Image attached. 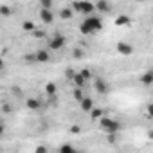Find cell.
Listing matches in <instances>:
<instances>
[{"label":"cell","instance_id":"25","mask_svg":"<svg viewBox=\"0 0 153 153\" xmlns=\"http://www.w3.org/2000/svg\"><path fill=\"white\" fill-rule=\"evenodd\" d=\"M33 33H34V36H36V38H45V33H43L42 29H36V27H34V31H33Z\"/></svg>","mask_w":153,"mask_h":153},{"label":"cell","instance_id":"13","mask_svg":"<svg viewBox=\"0 0 153 153\" xmlns=\"http://www.w3.org/2000/svg\"><path fill=\"white\" fill-rule=\"evenodd\" d=\"M144 87H151L153 85V72L151 70H148V72H144L142 76H140V79H139Z\"/></svg>","mask_w":153,"mask_h":153},{"label":"cell","instance_id":"16","mask_svg":"<svg viewBox=\"0 0 153 153\" xmlns=\"http://www.w3.org/2000/svg\"><path fill=\"white\" fill-rule=\"evenodd\" d=\"M59 16H61L63 20H70V18L74 16V9H72V7H63V9L59 11Z\"/></svg>","mask_w":153,"mask_h":153},{"label":"cell","instance_id":"26","mask_svg":"<svg viewBox=\"0 0 153 153\" xmlns=\"http://www.w3.org/2000/svg\"><path fill=\"white\" fill-rule=\"evenodd\" d=\"M2 112H4V114H11V112H13V106L6 103V105H2Z\"/></svg>","mask_w":153,"mask_h":153},{"label":"cell","instance_id":"33","mask_svg":"<svg viewBox=\"0 0 153 153\" xmlns=\"http://www.w3.org/2000/svg\"><path fill=\"white\" fill-rule=\"evenodd\" d=\"M135 2H146V0H135Z\"/></svg>","mask_w":153,"mask_h":153},{"label":"cell","instance_id":"2","mask_svg":"<svg viewBox=\"0 0 153 153\" xmlns=\"http://www.w3.org/2000/svg\"><path fill=\"white\" fill-rule=\"evenodd\" d=\"M72 9L78 11V13H83V15H90L92 11H96L94 4L88 2V0H76V2L72 4Z\"/></svg>","mask_w":153,"mask_h":153},{"label":"cell","instance_id":"29","mask_svg":"<svg viewBox=\"0 0 153 153\" xmlns=\"http://www.w3.org/2000/svg\"><path fill=\"white\" fill-rule=\"evenodd\" d=\"M49 149L45 148V146H36V153H47Z\"/></svg>","mask_w":153,"mask_h":153},{"label":"cell","instance_id":"15","mask_svg":"<svg viewBox=\"0 0 153 153\" xmlns=\"http://www.w3.org/2000/svg\"><path fill=\"white\" fill-rule=\"evenodd\" d=\"M56 92H58V87H56V83L49 81V83L45 85V94H47L49 97H52V96H56Z\"/></svg>","mask_w":153,"mask_h":153},{"label":"cell","instance_id":"4","mask_svg":"<svg viewBox=\"0 0 153 153\" xmlns=\"http://www.w3.org/2000/svg\"><path fill=\"white\" fill-rule=\"evenodd\" d=\"M63 45H65V36H63V34H54V36L49 40V49H51V51H59Z\"/></svg>","mask_w":153,"mask_h":153},{"label":"cell","instance_id":"18","mask_svg":"<svg viewBox=\"0 0 153 153\" xmlns=\"http://www.w3.org/2000/svg\"><path fill=\"white\" fill-rule=\"evenodd\" d=\"M72 96H74V99H76V101L79 103V101L85 97V92H83V88H81V87H76V88H74V92H72Z\"/></svg>","mask_w":153,"mask_h":153},{"label":"cell","instance_id":"11","mask_svg":"<svg viewBox=\"0 0 153 153\" xmlns=\"http://www.w3.org/2000/svg\"><path fill=\"white\" fill-rule=\"evenodd\" d=\"M79 106H81V112L88 114V112H90V110L94 108V101H92L90 97H87V96H85V97H83V99L79 101Z\"/></svg>","mask_w":153,"mask_h":153},{"label":"cell","instance_id":"10","mask_svg":"<svg viewBox=\"0 0 153 153\" xmlns=\"http://www.w3.org/2000/svg\"><path fill=\"white\" fill-rule=\"evenodd\" d=\"M25 106H27L29 110L36 112V110H40V108H42V101H40L38 97H29V99L25 101Z\"/></svg>","mask_w":153,"mask_h":153},{"label":"cell","instance_id":"21","mask_svg":"<svg viewBox=\"0 0 153 153\" xmlns=\"http://www.w3.org/2000/svg\"><path fill=\"white\" fill-rule=\"evenodd\" d=\"M0 15H2V16H11L13 15V7H9V6H0Z\"/></svg>","mask_w":153,"mask_h":153},{"label":"cell","instance_id":"32","mask_svg":"<svg viewBox=\"0 0 153 153\" xmlns=\"http://www.w3.org/2000/svg\"><path fill=\"white\" fill-rule=\"evenodd\" d=\"M2 68H4V59L0 58V70H2Z\"/></svg>","mask_w":153,"mask_h":153},{"label":"cell","instance_id":"24","mask_svg":"<svg viewBox=\"0 0 153 153\" xmlns=\"http://www.w3.org/2000/svg\"><path fill=\"white\" fill-rule=\"evenodd\" d=\"M70 133H74V135H78V133H81V126H78V124H74V126H70Z\"/></svg>","mask_w":153,"mask_h":153},{"label":"cell","instance_id":"12","mask_svg":"<svg viewBox=\"0 0 153 153\" xmlns=\"http://www.w3.org/2000/svg\"><path fill=\"white\" fill-rule=\"evenodd\" d=\"M72 83H74V87H85V83H87V79L81 76V72H74V76H72V79H70Z\"/></svg>","mask_w":153,"mask_h":153},{"label":"cell","instance_id":"8","mask_svg":"<svg viewBox=\"0 0 153 153\" xmlns=\"http://www.w3.org/2000/svg\"><path fill=\"white\" fill-rule=\"evenodd\" d=\"M40 20L43 22V24H52L54 22V13H52V9H40Z\"/></svg>","mask_w":153,"mask_h":153},{"label":"cell","instance_id":"7","mask_svg":"<svg viewBox=\"0 0 153 153\" xmlns=\"http://www.w3.org/2000/svg\"><path fill=\"white\" fill-rule=\"evenodd\" d=\"M115 51H117L121 56H131V54H133V47H131L130 43H126V42H119V43L115 45Z\"/></svg>","mask_w":153,"mask_h":153},{"label":"cell","instance_id":"3","mask_svg":"<svg viewBox=\"0 0 153 153\" xmlns=\"http://www.w3.org/2000/svg\"><path fill=\"white\" fill-rule=\"evenodd\" d=\"M83 24L88 27V31H90L92 34H94L96 31H101V29H103V18H101V16H88Z\"/></svg>","mask_w":153,"mask_h":153},{"label":"cell","instance_id":"1","mask_svg":"<svg viewBox=\"0 0 153 153\" xmlns=\"http://www.w3.org/2000/svg\"><path fill=\"white\" fill-rule=\"evenodd\" d=\"M99 126H101V130H105L106 133H117L119 130H121V123L119 121H115V119H112V117H99Z\"/></svg>","mask_w":153,"mask_h":153},{"label":"cell","instance_id":"27","mask_svg":"<svg viewBox=\"0 0 153 153\" xmlns=\"http://www.w3.org/2000/svg\"><path fill=\"white\" fill-rule=\"evenodd\" d=\"M81 76H83L85 79H90V78H92V74H90V70H88V68H83V70H81Z\"/></svg>","mask_w":153,"mask_h":153},{"label":"cell","instance_id":"28","mask_svg":"<svg viewBox=\"0 0 153 153\" xmlns=\"http://www.w3.org/2000/svg\"><path fill=\"white\" fill-rule=\"evenodd\" d=\"M65 76H67V79L70 81V79H72V76H74V70H72V68H67V70H65Z\"/></svg>","mask_w":153,"mask_h":153},{"label":"cell","instance_id":"20","mask_svg":"<svg viewBox=\"0 0 153 153\" xmlns=\"http://www.w3.org/2000/svg\"><path fill=\"white\" fill-rule=\"evenodd\" d=\"M59 151H61V153H72V151H76V148H74L72 144H67V142H65V144L59 146Z\"/></svg>","mask_w":153,"mask_h":153},{"label":"cell","instance_id":"22","mask_svg":"<svg viewBox=\"0 0 153 153\" xmlns=\"http://www.w3.org/2000/svg\"><path fill=\"white\" fill-rule=\"evenodd\" d=\"M40 2V7H43V9H52V2L54 0H38Z\"/></svg>","mask_w":153,"mask_h":153},{"label":"cell","instance_id":"19","mask_svg":"<svg viewBox=\"0 0 153 153\" xmlns=\"http://www.w3.org/2000/svg\"><path fill=\"white\" fill-rule=\"evenodd\" d=\"M34 27H36V24H34L33 20H25V22L22 24V29H24V31H27V33H33V31H34Z\"/></svg>","mask_w":153,"mask_h":153},{"label":"cell","instance_id":"6","mask_svg":"<svg viewBox=\"0 0 153 153\" xmlns=\"http://www.w3.org/2000/svg\"><path fill=\"white\" fill-rule=\"evenodd\" d=\"M33 59L36 63H47V61H51V52L47 49H40L33 54Z\"/></svg>","mask_w":153,"mask_h":153},{"label":"cell","instance_id":"17","mask_svg":"<svg viewBox=\"0 0 153 153\" xmlns=\"http://www.w3.org/2000/svg\"><path fill=\"white\" fill-rule=\"evenodd\" d=\"M103 114H105V110H103V108H99V106H94V108H92V110L88 112L90 119H94V121H96V119H99V117H101Z\"/></svg>","mask_w":153,"mask_h":153},{"label":"cell","instance_id":"14","mask_svg":"<svg viewBox=\"0 0 153 153\" xmlns=\"http://www.w3.org/2000/svg\"><path fill=\"white\" fill-rule=\"evenodd\" d=\"M114 24H115L117 27H124V25L128 27V25L131 24V18H130L128 15H119V16L115 18V22H114Z\"/></svg>","mask_w":153,"mask_h":153},{"label":"cell","instance_id":"23","mask_svg":"<svg viewBox=\"0 0 153 153\" xmlns=\"http://www.w3.org/2000/svg\"><path fill=\"white\" fill-rule=\"evenodd\" d=\"M74 58L76 59H81V58H85V52L81 49H74Z\"/></svg>","mask_w":153,"mask_h":153},{"label":"cell","instance_id":"5","mask_svg":"<svg viewBox=\"0 0 153 153\" xmlns=\"http://www.w3.org/2000/svg\"><path fill=\"white\" fill-rule=\"evenodd\" d=\"M94 90H96L97 94H108L110 87H108L106 79H103V78H94Z\"/></svg>","mask_w":153,"mask_h":153},{"label":"cell","instance_id":"30","mask_svg":"<svg viewBox=\"0 0 153 153\" xmlns=\"http://www.w3.org/2000/svg\"><path fill=\"white\" fill-rule=\"evenodd\" d=\"M117 140V135L115 133H108V142H115Z\"/></svg>","mask_w":153,"mask_h":153},{"label":"cell","instance_id":"9","mask_svg":"<svg viewBox=\"0 0 153 153\" xmlns=\"http://www.w3.org/2000/svg\"><path fill=\"white\" fill-rule=\"evenodd\" d=\"M94 7L99 11V13H108L112 9V4L108 2V0H97V2L94 4Z\"/></svg>","mask_w":153,"mask_h":153},{"label":"cell","instance_id":"31","mask_svg":"<svg viewBox=\"0 0 153 153\" xmlns=\"http://www.w3.org/2000/svg\"><path fill=\"white\" fill-rule=\"evenodd\" d=\"M2 133H4V124L0 123V137H2Z\"/></svg>","mask_w":153,"mask_h":153}]
</instances>
